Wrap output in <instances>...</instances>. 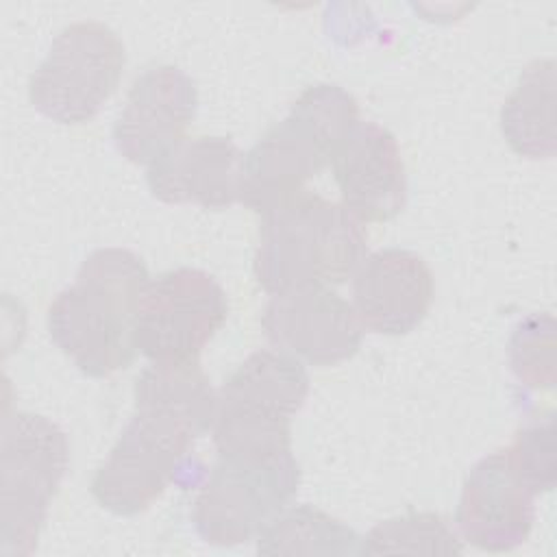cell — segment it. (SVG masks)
Returning a JSON list of instances; mask_svg holds the SVG:
<instances>
[{
	"instance_id": "cell-1",
	"label": "cell",
	"mask_w": 557,
	"mask_h": 557,
	"mask_svg": "<svg viewBox=\"0 0 557 557\" xmlns=\"http://www.w3.org/2000/svg\"><path fill=\"white\" fill-rule=\"evenodd\" d=\"M133 394V416L91 479L94 498L115 516L148 509L215 416L218 392L198 359L150 363L137 376Z\"/></svg>"
},
{
	"instance_id": "cell-2",
	"label": "cell",
	"mask_w": 557,
	"mask_h": 557,
	"mask_svg": "<svg viewBox=\"0 0 557 557\" xmlns=\"http://www.w3.org/2000/svg\"><path fill=\"white\" fill-rule=\"evenodd\" d=\"M150 274L133 250L98 248L76 281L48 307L52 344L87 376H109L133 363L135 320Z\"/></svg>"
},
{
	"instance_id": "cell-3",
	"label": "cell",
	"mask_w": 557,
	"mask_h": 557,
	"mask_svg": "<svg viewBox=\"0 0 557 557\" xmlns=\"http://www.w3.org/2000/svg\"><path fill=\"white\" fill-rule=\"evenodd\" d=\"M261 215L252 272L270 296L339 285L366 259V231L344 205L302 189Z\"/></svg>"
},
{
	"instance_id": "cell-4",
	"label": "cell",
	"mask_w": 557,
	"mask_h": 557,
	"mask_svg": "<svg viewBox=\"0 0 557 557\" xmlns=\"http://www.w3.org/2000/svg\"><path fill=\"white\" fill-rule=\"evenodd\" d=\"M359 122L357 100L337 85L307 87L289 113L244 154L239 202L265 213L331 165Z\"/></svg>"
},
{
	"instance_id": "cell-5",
	"label": "cell",
	"mask_w": 557,
	"mask_h": 557,
	"mask_svg": "<svg viewBox=\"0 0 557 557\" xmlns=\"http://www.w3.org/2000/svg\"><path fill=\"white\" fill-rule=\"evenodd\" d=\"M309 394L300 359L263 348L252 352L220 387L211 424L218 455H276L292 450V418Z\"/></svg>"
},
{
	"instance_id": "cell-6",
	"label": "cell",
	"mask_w": 557,
	"mask_h": 557,
	"mask_svg": "<svg viewBox=\"0 0 557 557\" xmlns=\"http://www.w3.org/2000/svg\"><path fill=\"white\" fill-rule=\"evenodd\" d=\"M300 466L292 450L278 455H218L198 490L191 520L213 546L257 540L294 500Z\"/></svg>"
},
{
	"instance_id": "cell-7",
	"label": "cell",
	"mask_w": 557,
	"mask_h": 557,
	"mask_svg": "<svg viewBox=\"0 0 557 557\" xmlns=\"http://www.w3.org/2000/svg\"><path fill=\"white\" fill-rule=\"evenodd\" d=\"M67 463L70 444L54 422L28 411L4 418L0 455V553L4 557L35 553Z\"/></svg>"
},
{
	"instance_id": "cell-8",
	"label": "cell",
	"mask_w": 557,
	"mask_h": 557,
	"mask_svg": "<svg viewBox=\"0 0 557 557\" xmlns=\"http://www.w3.org/2000/svg\"><path fill=\"white\" fill-rule=\"evenodd\" d=\"M126 50L113 28L98 20L65 26L28 81V100L59 124L94 120L120 85Z\"/></svg>"
},
{
	"instance_id": "cell-9",
	"label": "cell",
	"mask_w": 557,
	"mask_h": 557,
	"mask_svg": "<svg viewBox=\"0 0 557 557\" xmlns=\"http://www.w3.org/2000/svg\"><path fill=\"white\" fill-rule=\"evenodd\" d=\"M226 315V294L211 274L196 268L163 272L144 289L135 320V348L152 363L196 361Z\"/></svg>"
},
{
	"instance_id": "cell-10",
	"label": "cell",
	"mask_w": 557,
	"mask_h": 557,
	"mask_svg": "<svg viewBox=\"0 0 557 557\" xmlns=\"http://www.w3.org/2000/svg\"><path fill=\"white\" fill-rule=\"evenodd\" d=\"M268 342L311 366H335L350 359L363 337L352 309L331 287H307L276 294L261 318Z\"/></svg>"
},
{
	"instance_id": "cell-11",
	"label": "cell",
	"mask_w": 557,
	"mask_h": 557,
	"mask_svg": "<svg viewBox=\"0 0 557 557\" xmlns=\"http://www.w3.org/2000/svg\"><path fill=\"white\" fill-rule=\"evenodd\" d=\"M198 109L194 81L176 65L139 74L113 126L117 152L135 165H152L181 139Z\"/></svg>"
},
{
	"instance_id": "cell-12",
	"label": "cell",
	"mask_w": 557,
	"mask_h": 557,
	"mask_svg": "<svg viewBox=\"0 0 557 557\" xmlns=\"http://www.w3.org/2000/svg\"><path fill=\"white\" fill-rule=\"evenodd\" d=\"M535 496L511 468L505 448L485 455L461 487L455 513L461 537L490 553L522 546L535 522Z\"/></svg>"
},
{
	"instance_id": "cell-13",
	"label": "cell",
	"mask_w": 557,
	"mask_h": 557,
	"mask_svg": "<svg viewBox=\"0 0 557 557\" xmlns=\"http://www.w3.org/2000/svg\"><path fill=\"white\" fill-rule=\"evenodd\" d=\"M433 294L426 261L403 248L366 255L352 274V309L361 326L379 335L416 331L431 309Z\"/></svg>"
},
{
	"instance_id": "cell-14",
	"label": "cell",
	"mask_w": 557,
	"mask_h": 557,
	"mask_svg": "<svg viewBox=\"0 0 557 557\" xmlns=\"http://www.w3.org/2000/svg\"><path fill=\"white\" fill-rule=\"evenodd\" d=\"M342 205L363 222H387L407 202V174L396 137L374 124L357 122L333 161Z\"/></svg>"
},
{
	"instance_id": "cell-15",
	"label": "cell",
	"mask_w": 557,
	"mask_h": 557,
	"mask_svg": "<svg viewBox=\"0 0 557 557\" xmlns=\"http://www.w3.org/2000/svg\"><path fill=\"white\" fill-rule=\"evenodd\" d=\"M242 159L231 137H185L148 165L146 181L161 202L224 209L239 202Z\"/></svg>"
},
{
	"instance_id": "cell-16",
	"label": "cell",
	"mask_w": 557,
	"mask_h": 557,
	"mask_svg": "<svg viewBox=\"0 0 557 557\" xmlns=\"http://www.w3.org/2000/svg\"><path fill=\"white\" fill-rule=\"evenodd\" d=\"M500 131L513 152L529 159L555 154V61L537 59L524 67L500 109Z\"/></svg>"
},
{
	"instance_id": "cell-17",
	"label": "cell",
	"mask_w": 557,
	"mask_h": 557,
	"mask_svg": "<svg viewBox=\"0 0 557 557\" xmlns=\"http://www.w3.org/2000/svg\"><path fill=\"white\" fill-rule=\"evenodd\" d=\"M361 537L342 520L300 505L285 509L259 537L263 555H357Z\"/></svg>"
},
{
	"instance_id": "cell-18",
	"label": "cell",
	"mask_w": 557,
	"mask_h": 557,
	"mask_svg": "<svg viewBox=\"0 0 557 557\" xmlns=\"http://www.w3.org/2000/svg\"><path fill=\"white\" fill-rule=\"evenodd\" d=\"M463 546L448 522L431 511H411L379 522L361 540L359 555L381 553H422L455 555Z\"/></svg>"
},
{
	"instance_id": "cell-19",
	"label": "cell",
	"mask_w": 557,
	"mask_h": 557,
	"mask_svg": "<svg viewBox=\"0 0 557 557\" xmlns=\"http://www.w3.org/2000/svg\"><path fill=\"white\" fill-rule=\"evenodd\" d=\"M555 322L550 315L531 313L509 339V363L518 381L533 389L555 383Z\"/></svg>"
},
{
	"instance_id": "cell-20",
	"label": "cell",
	"mask_w": 557,
	"mask_h": 557,
	"mask_svg": "<svg viewBox=\"0 0 557 557\" xmlns=\"http://www.w3.org/2000/svg\"><path fill=\"white\" fill-rule=\"evenodd\" d=\"M516 474L535 492H548L555 485V420L548 411L524 424L511 446L505 448Z\"/></svg>"
}]
</instances>
